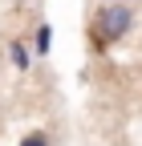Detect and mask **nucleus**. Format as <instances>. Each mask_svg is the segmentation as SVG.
Segmentation results:
<instances>
[{
	"label": "nucleus",
	"instance_id": "39448f33",
	"mask_svg": "<svg viewBox=\"0 0 142 146\" xmlns=\"http://www.w3.org/2000/svg\"><path fill=\"white\" fill-rule=\"evenodd\" d=\"M12 4H29V0H12Z\"/></svg>",
	"mask_w": 142,
	"mask_h": 146
},
{
	"label": "nucleus",
	"instance_id": "20e7f679",
	"mask_svg": "<svg viewBox=\"0 0 142 146\" xmlns=\"http://www.w3.org/2000/svg\"><path fill=\"white\" fill-rule=\"evenodd\" d=\"M16 146H53V138H49L45 130H33V134H25L21 142H16Z\"/></svg>",
	"mask_w": 142,
	"mask_h": 146
},
{
	"label": "nucleus",
	"instance_id": "f03ea898",
	"mask_svg": "<svg viewBox=\"0 0 142 146\" xmlns=\"http://www.w3.org/2000/svg\"><path fill=\"white\" fill-rule=\"evenodd\" d=\"M8 61H12L16 69L25 73V69L33 65V53H29V45H25V41H8Z\"/></svg>",
	"mask_w": 142,
	"mask_h": 146
},
{
	"label": "nucleus",
	"instance_id": "7ed1b4c3",
	"mask_svg": "<svg viewBox=\"0 0 142 146\" xmlns=\"http://www.w3.org/2000/svg\"><path fill=\"white\" fill-rule=\"evenodd\" d=\"M33 49H37V53H49V49H53V29H49L45 21L37 25V36H33Z\"/></svg>",
	"mask_w": 142,
	"mask_h": 146
},
{
	"label": "nucleus",
	"instance_id": "f257e3e1",
	"mask_svg": "<svg viewBox=\"0 0 142 146\" xmlns=\"http://www.w3.org/2000/svg\"><path fill=\"white\" fill-rule=\"evenodd\" d=\"M134 29V8L126 0H102V8L94 12L90 21V41H94V53H106L110 45L126 41Z\"/></svg>",
	"mask_w": 142,
	"mask_h": 146
}]
</instances>
